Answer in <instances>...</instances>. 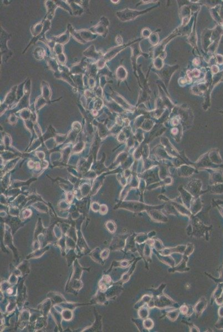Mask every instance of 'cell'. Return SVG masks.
Listing matches in <instances>:
<instances>
[{"instance_id":"cell-1","label":"cell","mask_w":223,"mask_h":332,"mask_svg":"<svg viewBox=\"0 0 223 332\" xmlns=\"http://www.w3.org/2000/svg\"><path fill=\"white\" fill-rule=\"evenodd\" d=\"M173 301L169 298H168L165 295H162L159 297L157 299H154L149 302L148 306L150 308L154 307H157L158 308H164L167 306H169L173 304Z\"/></svg>"},{"instance_id":"cell-2","label":"cell","mask_w":223,"mask_h":332,"mask_svg":"<svg viewBox=\"0 0 223 332\" xmlns=\"http://www.w3.org/2000/svg\"><path fill=\"white\" fill-rule=\"evenodd\" d=\"M105 18L103 17L101 19L100 22L97 23L95 26H93L90 29V31L95 35H100L103 36L104 34H106L107 29V19H104Z\"/></svg>"},{"instance_id":"cell-3","label":"cell","mask_w":223,"mask_h":332,"mask_svg":"<svg viewBox=\"0 0 223 332\" xmlns=\"http://www.w3.org/2000/svg\"><path fill=\"white\" fill-rule=\"evenodd\" d=\"M78 32L82 39L85 42L93 41L95 39L97 36V35L94 34L90 30L82 29L78 31Z\"/></svg>"},{"instance_id":"cell-4","label":"cell","mask_w":223,"mask_h":332,"mask_svg":"<svg viewBox=\"0 0 223 332\" xmlns=\"http://www.w3.org/2000/svg\"><path fill=\"white\" fill-rule=\"evenodd\" d=\"M54 1H47L46 2V6L47 10V18L48 20H51L53 19L55 14V12L56 8L58 7L56 2H53Z\"/></svg>"},{"instance_id":"cell-5","label":"cell","mask_w":223,"mask_h":332,"mask_svg":"<svg viewBox=\"0 0 223 332\" xmlns=\"http://www.w3.org/2000/svg\"><path fill=\"white\" fill-rule=\"evenodd\" d=\"M83 54L89 58L94 59H97L102 56L99 52H98L95 50V47L93 45H91L86 50H85L83 52Z\"/></svg>"},{"instance_id":"cell-6","label":"cell","mask_w":223,"mask_h":332,"mask_svg":"<svg viewBox=\"0 0 223 332\" xmlns=\"http://www.w3.org/2000/svg\"><path fill=\"white\" fill-rule=\"evenodd\" d=\"M186 249V246L180 245L173 248H166L162 250L161 254L162 255H169V254L173 252H179L181 254H184Z\"/></svg>"},{"instance_id":"cell-7","label":"cell","mask_w":223,"mask_h":332,"mask_svg":"<svg viewBox=\"0 0 223 332\" xmlns=\"http://www.w3.org/2000/svg\"><path fill=\"white\" fill-rule=\"evenodd\" d=\"M206 304L207 302L205 298H202L200 299V300L194 307V310L197 315H200L203 312L206 308Z\"/></svg>"},{"instance_id":"cell-8","label":"cell","mask_w":223,"mask_h":332,"mask_svg":"<svg viewBox=\"0 0 223 332\" xmlns=\"http://www.w3.org/2000/svg\"><path fill=\"white\" fill-rule=\"evenodd\" d=\"M42 95L46 100H49L51 96V91L48 83L43 82L42 84Z\"/></svg>"},{"instance_id":"cell-9","label":"cell","mask_w":223,"mask_h":332,"mask_svg":"<svg viewBox=\"0 0 223 332\" xmlns=\"http://www.w3.org/2000/svg\"><path fill=\"white\" fill-rule=\"evenodd\" d=\"M69 31L67 30L65 33H63L59 36L53 37V39L54 40V41L57 42L58 44H65L69 40Z\"/></svg>"},{"instance_id":"cell-10","label":"cell","mask_w":223,"mask_h":332,"mask_svg":"<svg viewBox=\"0 0 223 332\" xmlns=\"http://www.w3.org/2000/svg\"><path fill=\"white\" fill-rule=\"evenodd\" d=\"M33 55L37 60H41L45 58L46 55V52L43 48L37 47L33 52Z\"/></svg>"},{"instance_id":"cell-11","label":"cell","mask_w":223,"mask_h":332,"mask_svg":"<svg viewBox=\"0 0 223 332\" xmlns=\"http://www.w3.org/2000/svg\"><path fill=\"white\" fill-rule=\"evenodd\" d=\"M68 30L69 31V33L72 35V36L74 37V38H75L78 42L81 43H86L82 39V38L80 36V35L78 32V31L75 30L74 28H73V27L70 25L68 27Z\"/></svg>"},{"instance_id":"cell-12","label":"cell","mask_w":223,"mask_h":332,"mask_svg":"<svg viewBox=\"0 0 223 332\" xmlns=\"http://www.w3.org/2000/svg\"><path fill=\"white\" fill-rule=\"evenodd\" d=\"M188 256H184V257L183 258V260L180 263V264L178 266H177L176 268H175L174 271H179V272H184V271H188L189 270V268H188L186 267V262L188 261Z\"/></svg>"},{"instance_id":"cell-13","label":"cell","mask_w":223,"mask_h":332,"mask_svg":"<svg viewBox=\"0 0 223 332\" xmlns=\"http://www.w3.org/2000/svg\"><path fill=\"white\" fill-rule=\"evenodd\" d=\"M43 31V24H42L41 22L36 24V25H35L32 28V34L34 36H38L40 33H41V32Z\"/></svg>"},{"instance_id":"cell-14","label":"cell","mask_w":223,"mask_h":332,"mask_svg":"<svg viewBox=\"0 0 223 332\" xmlns=\"http://www.w3.org/2000/svg\"><path fill=\"white\" fill-rule=\"evenodd\" d=\"M151 299H152V297L150 295H144L142 298V299L137 303V304L135 305V308H136V309L140 308V307H142L146 303H148L151 300Z\"/></svg>"},{"instance_id":"cell-15","label":"cell","mask_w":223,"mask_h":332,"mask_svg":"<svg viewBox=\"0 0 223 332\" xmlns=\"http://www.w3.org/2000/svg\"><path fill=\"white\" fill-rule=\"evenodd\" d=\"M168 255H162L161 256L160 260L164 262L165 264H168L171 266H173L175 265V261L173 260V258H171L169 256H168Z\"/></svg>"},{"instance_id":"cell-16","label":"cell","mask_w":223,"mask_h":332,"mask_svg":"<svg viewBox=\"0 0 223 332\" xmlns=\"http://www.w3.org/2000/svg\"><path fill=\"white\" fill-rule=\"evenodd\" d=\"M179 314V310L176 309V310H174V311L169 312L167 313V317L169 318V319L170 320H171L172 321H174L175 320H176V319L178 318Z\"/></svg>"},{"instance_id":"cell-17","label":"cell","mask_w":223,"mask_h":332,"mask_svg":"<svg viewBox=\"0 0 223 332\" xmlns=\"http://www.w3.org/2000/svg\"><path fill=\"white\" fill-rule=\"evenodd\" d=\"M149 314L148 309L146 307H140L138 311V315L142 319L146 318Z\"/></svg>"},{"instance_id":"cell-18","label":"cell","mask_w":223,"mask_h":332,"mask_svg":"<svg viewBox=\"0 0 223 332\" xmlns=\"http://www.w3.org/2000/svg\"><path fill=\"white\" fill-rule=\"evenodd\" d=\"M154 326V323L153 321L151 319L147 318L143 322V327L146 328L147 329L150 330Z\"/></svg>"},{"instance_id":"cell-19","label":"cell","mask_w":223,"mask_h":332,"mask_svg":"<svg viewBox=\"0 0 223 332\" xmlns=\"http://www.w3.org/2000/svg\"><path fill=\"white\" fill-rule=\"evenodd\" d=\"M194 250V246L192 244H189L186 247L184 255L186 256H189L193 252Z\"/></svg>"},{"instance_id":"cell-20","label":"cell","mask_w":223,"mask_h":332,"mask_svg":"<svg viewBox=\"0 0 223 332\" xmlns=\"http://www.w3.org/2000/svg\"><path fill=\"white\" fill-rule=\"evenodd\" d=\"M151 253H152L151 246L147 244L144 247V254L148 258V257H150Z\"/></svg>"},{"instance_id":"cell-21","label":"cell","mask_w":223,"mask_h":332,"mask_svg":"<svg viewBox=\"0 0 223 332\" xmlns=\"http://www.w3.org/2000/svg\"><path fill=\"white\" fill-rule=\"evenodd\" d=\"M148 236H146V235L142 234V235H140L138 236H137V238H136V241L138 243L141 244V243L144 242L145 241H147V240H148Z\"/></svg>"},{"instance_id":"cell-22","label":"cell","mask_w":223,"mask_h":332,"mask_svg":"<svg viewBox=\"0 0 223 332\" xmlns=\"http://www.w3.org/2000/svg\"><path fill=\"white\" fill-rule=\"evenodd\" d=\"M153 246L155 247L156 249L158 251L162 250L163 249V245H162V243L160 240H157V239L154 240V244Z\"/></svg>"},{"instance_id":"cell-23","label":"cell","mask_w":223,"mask_h":332,"mask_svg":"<svg viewBox=\"0 0 223 332\" xmlns=\"http://www.w3.org/2000/svg\"><path fill=\"white\" fill-rule=\"evenodd\" d=\"M179 311L180 312H182L184 314H188V313H189V308L188 306H186V305H182L180 308Z\"/></svg>"},{"instance_id":"cell-24","label":"cell","mask_w":223,"mask_h":332,"mask_svg":"<svg viewBox=\"0 0 223 332\" xmlns=\"http://www.w3.org/2000/svg\"><path fill=\"white\" fill-rule=\"evenodd\" d=\"M104 62H105V61H104V60L103 59H102L98 60V62H97V64H97V68H98V69H99H99H102L103 67L104 66Z\"/></svg>"},{"instance_id":"cell-25","label":"cell","mask_w":223,"mask_h":332,"mask_svg":"<svg viewBox=\"0 0 223 332\" xmlns=\"http://www.w3.org/2000/svg\"><path fill=\"white\" fill-rule=\"evenodd\" d=\"M94 79H93V78H90L89 79V84L91 88H93L94 86Z\"/></svg>"},{"instance_id":"cell-26","label":"cell","mask_w":223,"mask_h":332,"mask_svg":"<svg viewBox=\"0 0 223 332\" xmlns=\"http://www.w3.org/2000/svg\"><path fill=\"white\" fill-rule=\"evenodd\" d=\"M191 330H192L191 331H192V332H199V329L195 327H193L191 329Z\"/></svg>"}]
</instances>
